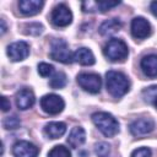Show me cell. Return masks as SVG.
<instances>
[{
  "label": "cell",
  "mask_w": 157,
  "mask_h": 157,
  "mask_svg": "<svg viewBox=\"0 0 157 157\" xmlns=\"http://www.w3.org/2000/svg\"><path fill=\"white\" fill-rule=\"evenodd\" d=\"M92 121L98 130L107 137H113L119 132L118 120L107 112H97L92 114Z\"/></svg>",
  "instance_id": "obj_2"
},
{
  "label": "cell",
  "mask_w": 157,
  "mask_h": 157,
  "mask_svg": "<svg viewBox=\"0 0 157 157\" xmlns=\"http://www.w3.org/2000/svg\"><path fill=\"white\" fill-rule=\"evenodd\" d=\"M74 61L81 65H85V66H90L96 63V59H94L93 53L88 48H78L74 53Z\"/></svg>",
  "instance_id": "obj_16"
},
{
  "label": "cell",
  "mask_w": 157,
  "mask_h": 157,
  "mask_svg": "<svg viewBox=\"0 0 157 157\" xmlns=\"http://www.w3.org/2000/svg\"><path fill=\"white\" fill-rule=\"evenodd\" d=\"M103 53L110 61H124L129 54V49L124 40L113 38L104 45Z\"/></svg>",
  "instance_id": "obj_3"
},
{
  "label": "cell",
  "mask_w": 157,
  "mask_h": 157,
  "mask_svg": "<svg viewBox=\"0 0 157 157\" xmlns=\"http://www.w3.org/2000/svg\"><path fill=\"white\" fill-rule=\"evenodd\" d=\"M28 54H29V45L23 40L11 43L7 47V55L12 61L25 60L28 56Z\"/></svg>",
  "instance_id": "obj_10"
},
{
  "label": "cell",
  "mask_w": 157,
  "mask_h": 157,
  "mask_svg": "<svg viewBox=\"0 0 157 157\" xmlns=\"http://www.w3.org/2000/svg\"><path fill=\"white\" fill-rule=\"evenodd\" d=\"M120 2L119 1H97L96 2V11H101V12H105L108 10H110L114 6H118Z\"/></svg>",
  "instance_id": "obj_24"
},
{
  "label": "cell",
  "mask_w": 157,
  "mask_h": 157,
  "mask_svg": "<svg viewBox=\"0 0 157 157\" xmlns=\"http://www.w3.org/2000/svg\"><path fill=\"white\" fill-rule=\"evenodd\" d=\"M85 141H86V132H85L83 128H81V126H75V128L71 130V132H70V135H69V137H67L69 145H70L71 147H74V148H77V147H80Z\"/></svg>",
  "instance_id": "obj_17"
},
{
  "label": "cell",
  "mask_w": 157,
  "mask_h": 157,
  "mask_svg": "<svg viewBox=\"0 0 157 157\" xmlns=\"http://www.w3.org/2000/svg\"><path fill=\"white\" fill-rule=\"evenodd\" d=\"M48 157H71V152L64 145H58L49 151Z\"/></svg>",
  "instance_id": "obj_21"
},
{
  "label": "cell",
  "mask_w": 157,
  "mask_h": 157,
  "mask_svg": "<svg viewBox=\"0 0 157 157\" xmlns=\"http://www.w3.org/2000/svg\"><path fill=\"white\" fill-rule=\"evenodd\" d=\"M141 69L147 77L157 76V55L150 54L141 59Z\"/></svg>",
  "instance_id": "obj_14"
},
{
  "label": "cell",
  "mask_w": 157,
  "mask_h": 157,
  "mask_svg": "<svg viewBox=\"0 0 157 157\" xmlns=\"http://www.w3.org/2000/svg\"><path fill=\"white\" fill-rule=\"evenodd\" d=\"M94 151L98 157H108V155L110 152V147L107 142H98L94 146Z\"/></svg>",
  "instance_id": "obj_23"
},
{
  "label": "cell",
  "mask_w": 157,
  "mask_h": 157,
  "mask_svg": "<svg viewBox=\"0 0 157 157\" xmlns=\"http://www.w3.org/2000/svg\"><path fill=\"white\" fill-rule=\"evenodd\" d=\"M50 58L63 64H70L74 61V54L64 39H55L52 42Z\"/></svg>",
  "instance_id": "obj_4"
},
{
  "label": "cell",
  "mask_w": 157,
  "mask_h": 157,
  "mask_svg": "<svg viewBox=\"0 0 157 157\" xmlns=\"http://www.w3.org/2000/svg\"><path fill=\"white\" fill-rule=\"evenodd\" d=\"M142 96H144V99L152 104L155 108H157V86H150L147 88H145L142 91Z\"/></svg>",
  "instance_id": "obj_19"
},
{
  "label": "cell",
  "mask_w": 157,
  "mask_h": 157,
  "mask_svg": "<svg viewBox=\"0 0 157 157\" xmlns=\"http://www.w3.org/2000/svg\"><path fill=\"white\" fill-rule=\"evenodd\" d=\"M120 28H121V22L118 18H110V20L104 21L99 26V33L104 37H108V36H113L114 33H117Z\"/></svg>",
  "instance_id": "obj_18"
},
{
  "label": "cell",
  "mask_w": 157,
  "mask_h": 157,
  "mask_svg": "<svg viewBox=\"0 0 157 157\" xmlns=\"http://www.w3.org/2000/svg\"><path fill=\"white\" fill-rule=\"evenodd\" d=\"M66 131V125L63 121H52L44 126V134L49 139H59Z\"/></svg>",
  "instance_id": "obj_15"
},
{
  "label": "cell",
  "mask_w": 157,
  "mask_h": 157,
  "mask_svg": "<svg viewBox=\"0 0 157 157\" xmlns=\"http://www.w3.org/2000/svg\"><path fill=\"white\" fill-rule=\"evenodd\" d=\"M10 108H11L10 101H9L5 96H2V97H1V110H2V112H7Z\"/></svg>",
  "instance_id": "obj_28"
},
{
  "label": "cell",
  "mask_w": 157,
  "mask_h": 157,
  "mask_svg": "<svg viewBox=\"0 0 157 157\" xmlns=\"http://www.w3.org/2000/svg\"><path fill=\"white\" fill-rule=\"evenodd\" d=\"M131 157H151V150L148 147H140L132 151Z\"/></svg>",
  "instance_id": "obj_27"
},
{
  "label": "cell",
  "mask_w": 157,
  "mask_h": 157,
  "mask_svg": "<svg viewBox=\"0 0 157 157\" xmlns=\"http://www.w3.org/2000/svg\"><path fill=\"white\" fill-rule=\"evenodd\" d=\"M26 28L28 29L27 33H28V34H32V36H38V34H40V33L43 32V26H42L40 23H37V22L27 25Z\"/></svg>",
  "instance_id": "obj_26"
},
{
  "label": "cell",
  "mask_w": 157,
  "mask_h": 157,
  "mask_svg": "<svg viewBox=\"0 0 157 157\" xmlns=\"http://www.w3.org/2000/svg\"><path fill=\"white\" fill-rule=\"evenodd\" d=\"M44 2L42 0H21L18 2V9L21 13L26 16H33L40 12Z\"/></svg>",
  "instance_id": "obj_13"
},
{
  "label": "cell",
  "mask_w": 157,
  "mask_h": 157,
  "mask_svg": "<svg viewBox=\"0 0 157 157\" xmlns=\"http://www.w3.org/2000/svg\"><path fill=\"white\" fill-rule=\"evenodd\" d=\"M0 22H1V34H4L6 32V25H5V21L4 20H1Z\"/></svg>",
  "instance_id": "obj_30"
},
{
  "label": "cell",
  "mask_w": 157,
  "mask_h": 157,
  "mask_svg": "<svg viewBox=\"0 0 157 157\" xmlns=\"http://www.w3.org/2000/svg\"><path fill=\"white\" fill-rule=\"evenodd\" d=\"M66 82H67L66 75H65L64 72L59 71V72H55V74L53 75V77L50 78L49 85H50L52 88H54V90H59V88H63V87L66 85Z\"/></svg>",
  "instance_id": "obj_20"
},
{
  "label": "cell",
  "mask_w": 157,
  "mask_h": 157,
  "mask_svg": "<svg viewBox=\"0 0 157 157\" xmlns=\"http://www.w3.org/2000/svg\"><path fill=\"white\" fill-rule=\"evenodd\" d=\"M150 9H151V12L157 17V1H152L150 5Z\"/></svg>",
  "instance_id": "obj_29"
},
{
  "label": "cell",
  "mask_w": 157,
  "mask_h": 157,
  "mask_svg": "<svg viewBox=\"0 0 157 157\" xmlns=\"http://www.w3.org/2000/svg\"><path fill=\"white\" fill-rule=\"evenodd\" d=\"M129 129L134 136L146 135L155 129V121L151 118H140V119L134 120L130 124Z\"/></svg>",
  "instance_id": "obj_11"
},
{
  "label": "cell",
  "mask_w": 157,
  "mask_h": 157,
  "mask_svg": "<svg viewBox=\"0 0 157 157\" xmlns=\"http://www.w3.org/2000/svg\"><path fill=\"white\" fill-rule=\"evenodd\" d=\"M152 32L150 22L144 17H135L131 21V34L136 39L147 38Z\"/></svg>",
  "instance_id": "obj_8"
},
{
  "label": "cell",
  "mask_w": 157,
  "mask_h": 157,
  "mask_svg": "<svg viewBox=\"0 0 157 157\" xmlns=\"http://www.w3.org/2000/svg\"><path fill=\"white\" fill-rule=\"evenodd\" d=\"M105 85L108 92L115 98L123 97L130 88V82L128 77L123 72L114 70H110L105 74Z\"/></svg>",
  "instance_id": "obj_1"
},
{
  "label": "cell",
  "mask_w": 157,
  "mask_h": 157,
  "mask_svg": "<svg viewBox=\"0 0 157 157\" xmlns=\"http://www.w3.org/2000/svg\"><path fill=\"white\" fill-rule=\"evenodd\" d=\"M21 125V121L20 119L16 117V115H12V117H6L2 121V126L6 129V130H15L17 128H20Z\"/></svg>",
  "instance_id": "obj_22"
},
{
  "label": "cell",
  "mask_w": 157,
  "mask_h": 157,
  "mask_svg": "<svg viewBox=\"0 0 157 157\" xmlns=\"http://www.w3.org/2000/svg\"><path fill=\"white\" fill-rule=\"evenodd\" d=\"M38 152L39 150L36 145L25 140H20L12 146V153L15 157H37Z\"/></svg>",
  "instance_id": "obj_9"
},
{
  "label": "cell",
  "mask_w": 157,
  "mask_h": 157,
  "mask_svg": "<svg viewBox=\"0 0 157 157\" xmlns=\"http://www.w3.org/2000/svg\"><path fill=\"white\" fill-rule=\"evenodd\" d=\"M50 21L56 27H66L72 21V13L65 4H59L53 9L50 13Z\"/></svg>",
  "instance_id": "obj_7"
},
{
  "label": "cell",
  "mask_w": 157,
  "mask_h": 157,
  "mask_svg": "<svg viewBox=\"0 0 157 157\" xmlns=\"http://www.w3.org/2000/svg\"><path fill=\"white\" fill-rule=\"evenodd\" d=\"M77 83L78 86L90 92V93H98L101 91L102 86V78L97 74H91V72H82L77 76Z\"/></svg>",
  "instance_id": "obj_5"
},
{
  "label": "cell",
  "mask_w": 157,
  "mask_h": 157,
  "mask_svg": "<svg viewBox=\"0 0 157 157\" xmlns=\"http://www.w3.org/2000/svg\"><path fill=\"white\" fill-rule=\"evenodd\" d=\"M16 105L18 109L21 110H26L29 109L33 104H34V94L29 88H21L17 93H16Z\"/></svg>",
  "instance_id": "obj_12"
},
{
  "label": "cell",
  "mask_w": 157,
  "mask_h": 157,
  "mask_svg": "<svg viewBox=\"0 0 157 157\" xmlns=\"http://www.w3.org/2000/svg\"><path fill=\"white\" fill-rule=\"evenodd\" d=\"M64 107H65V102L58 94L50 93L40 98V108L48 114H52V115L59 114L63 112Z\"/></svg>",
  "instance_id": "obj_6"
},
{
  "label": "cell",
  "mask_w": 157,
  "mask_h": 157,
  "mask_svg": "<svg viewBox=\"0 0 157 157\" xmlns=\"http://www.w3.org/2000/svg\"><path fill=\"white\" fill-rule=\"evenodd\" d=\"M53 72H54L53 65L47 64V63H40V64H38V74H39L40 76L48 77V76H50Z\"/></svg>",
  "instance_id": "obj_25"
}]
</instances>
